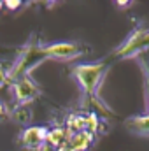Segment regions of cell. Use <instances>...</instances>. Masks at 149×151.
Here are the masks:
<instances>
[{
    "mask_svg": "<svg viewBox=\"0 0 149 151\" xmlns=\"http://www.w3.org/2000/svg\"><path fill=\"white\" fill-rule=\"evenodd\" d=\"M140 67H142V72H144V77L149 79V51L140 55Z\"/></svg>",
    "mask_w": 149,
    "mask_h": 151,
    "instance_id": "cell-12",
    "label": "cell"
},
{
    "mask_svg": "<svg viewBox=\"0 0 149 151\" xmlns=\"http://www.w3.org/2000/svg\"><path fill=\"white\" fill-rule=\"evenodd\" d=\"M72 134L75 132H91V134H98L100 130V118L95 113H74L70 114L65 123H63Z\"/></svg>",
    "mask_w": 149,
    "mask_h": 151,
    "instance_id": "cell-6",
    "label": "cell"
},
{
    "mask_svg": "<svg viewBox=\"0 0 149 151\" xmlns=\"http://www.w3.org/2000/svg\"><path fill=\"white\" fill-rule=\"evenodd\" d=\"M88 51L86 46L79 44V42H51V44H44V55L47 60H58V62H72L81 58L84 53Z\"/></svg>",
    "mask_w": 149,
    "mask_h": 151,
    "instance_id": "cell-4",
    "label": "cell"
},
{
    "mask_svg": "<svg viewBox=\"0 0 149 151\" xmlns=\"http://www.w3.org/2000/svg\"><path fill=\"white\" fill-rule=\"evenodd\" d=\"M95 137L97 135L91 134V132H75L67 139V142L56 151H88L93 146Z\"/></svg>",
    "mask_w": 149,
    "mask_h": 151,
    "instance_id": "cell-8",
    "label": "cell"
},
{
    "mask_svg": "<svg viewBox=\"0 0 149 151\" xmlns=\"http://www.w3.org/2000/svg\"><path fill=\"white\" fill-rule=\"evenodd\" d=\"M116 4H117V5H130L132 2H116Z\"/></svg>",
    "mask_w": 149,
    "mask_h": 151,
    "instance_id": "cell-17",
    "label": "cell"
},
{
    "mask_svg": "<svg viewBox=\"0 0 149 151\" xmlns=\"http://www.w3.org/2000/svg\"><path fill=\"white\" fill-rule=\"evenodd\" d=\"M11 90H12V97L18 106H25V104L28 106L30 102H34L37 97L42 95V88L34 81L32 76H25L11 83Z\"/></svg>",
    "mask_w": 149,
    "mask_h": 151,
    "instance_id": "cell-5",
    "label": "cell"
},
{
    "mask_svg": "<svg viewBox=\"0 0 149 151\" xmlns=\"http://www.w3.org/2000/svg\"><path fill=\"white\" fill-rule=\"evenodd\" d=\"M21 4H23V2H18V0H16V2H14V0H5V2H4V7H7L9 11H16V9H19Z\"/></svg>",
    "mask_w": 149,
    "mask_h": 151,
    "instance_id": "cell-14",
    "label": "cell"
},
{
    "mask_svg": "<svg viewBox=\"0 0 149 151\" xmlns=\"http://www.w3.org/2000/svg\"><path fill=\"white\" fill-rule=\"evenodd\" d=\"M9 118H11V109L7 107L5 102L0 100V123H2V121H7Z\"/></svg>",
    "mask_w": 149,
    "mask_h": 151,
    "instance_id": "cell-13",
    "label": "cell"
},
{
    "mask_svg": "<svg viewBox=\"0 0 149 151\" xmlns=\"http://www.w3.org/2000/svg\"><path fill=\"white\" fill-rule=\"evenodd\" d=\"M2 7H4V2H2V0H0V9H2Z\"/></svg>",
    "mask_w": 149,
    "mask_h": 151,
    "instance_id": "cell-18",
    "label": "cell"
},
{
    "mask_svg": "<svg viewBox=\"0 0 149 151\" xmlns=\"http://www.w3.org/2000/svg\"><path fill=\"white\" fill-rule=\"evenodd\" d=\"M144 90H146V114H149V79L144 77Z\"/></svg>",
    "mask_w": 149,
    "mask_h": 151,
    "instance_id": "cell-15",
    "label": "cell"
},
{
    "mask_svg": "<svg viewBox=\"0 0 149 151\" xmlns=\"http://www.w3.org/2000/svg\"><path fill=\"white\" fill-rule=\"evenodd\" d=\"M109 69H111V60H107V58H104L100 62H93V63H77L72 67V77L81 90L82 102L107 111L105 104H102V100L98 97V91H100L102 81H104L105 74L109 72Z\"/></svg>",
    "mask_w": 149,
    "mask_h": 151,
    "instance_id": "cell-1",
    "label": "cell"
},
{
    "mask_svg": "<svg viewBox=\"0 0 149 151\" xmlns=\"http://www.w3.org/2000/svg\"><path fill=\"white\" fill-rule=\"evenodd\" d=\"M46 137H47V128L34 125V127H27V128L21 130V134L18 137V142L25 150L40 151L46 146Z\"/></svg>",
    "mask_w": 149,
    "mask_h": 151,
    "instance_id": "cell-7",
    "label": "cell"
},
{
    "mask_svg": "<svg viewBox=\"0 0 149 151\" xmlns=\"http://www.w3.org/2000/svg\"><path fill=\"white\" fill-rule=\"evenodd\" d=\"M7 83H9V74H7L5 69L0 67V88H2L4 84H7Z\"/></svg>",
    "mask_w": 149,
    "mask_h": 151,
    "instance_id": "cell-16",
    "label": "cell"
},
{
    "mask_svg": "<svg viewBox=\"0 0 149 151\" xmlns=\"http://www.w3.org/2000/svg\"><path fill=\"white\" fill-rule=\"evenodd\" d=\"M72 135V132L65 127V125H60V127H53L47 130V137H46V146H49L53 151H56L58 148H62L67 139Z\"/></svg>",
    "mask_w": 149,
    "mask_h": 151,
    "instance_id": "cell-10",
    "label": "cell"
},
{
    "mask_svg": "<svg viewBox=\"0 0 149 151\" xmlns=\"http://www.w3.org/2000/svg\"><path fill=\"white\" fill-rule=\"evenodd\" d=\"M47 58L44 55V44L40 42V37L37 34H34L28 39V42L21 47L16 62L12 63V67L7 70L9 74V83H14L25 76H30L34 69H37L40 63H44Z\"/></svg>",
    "mask_w": 149,
    "mask_h": 151,
    "instance_id": "cell-2",
    "label": "cell"
},
{
    "mask_svg": "<svg viewBox=\"0 0 149 151\" xmlns=\"http://www.w3.org/2000/svg\"><path fill=\"white\" fill-rule=\"evenodd\" d=\"M32 109H30V106H16L12 111H11V118H12V121H16V123H19V125H27V123H30L32 121Z\"/></svg>",
    "mask_w": 149,
    "mask_h": 151,
    "instance_id": "cell-11",
    "label": "cell"
},
{
    "mask_svg": "<svg viewBox=\"0 0 149 151\" xmlns=\"http://www.w3.org/2000/svg\"><path fill=\"white\" fill-rule=\"evenodd\" d=\"M148 51H149V27L148 28L137 27L107 56V60H111V62L112 60H130V58H137V56H140Z\"/></svg>",
    "mask_w": 149,
    "mask_h": 151,
    "instance_id": "cell-3",
    "label": "cell"
},
{
    "mask_svg": "<svg viewBox=\"0 0 149 151\" xmlns=\"http://www.w3.org/2000/svg\"><path fill=\"white\" fill-rule=\"evenodd\" d=\"M125 128L139 137H149V114H135L125 119Z\"/></svg>",
    "mask_w": 149,
    "mask_h": 151,
    "instance_id": "cell-9",
    "label": "cell"
}]
</instances>
